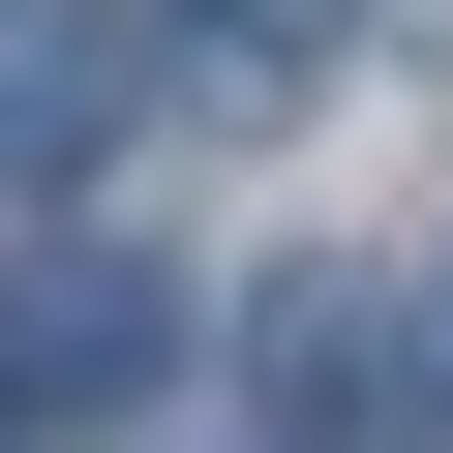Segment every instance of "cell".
<instances>
[{
  "label": "cell",
  "instance_id": "cell-1",
  "mask_svg": "<svg viewBox=\"0 0 453 453\" xmlns=\"http://www.w3.org/2000/svg\"><path fill=\"white\" fill-rule=\"evenodd\" d=\"M151 363H181V273L151 242H31V273H0V423H31V453L151 423Z\"/></svg>",
  "mask_w": 453,
  "mask_h": 453
},
{
  "label": "cell",
  "instance_id": "cell-2",
  "mask_svg": "<svg viewBox=\"0 0 453 453\" xmlns=\"http://www.w3.org/2000/svg\"><path fill=\"white\" fill-rule=\"evenodd\" d=\"M242 363H273V453H423V333H393L363 273H273Z\"/></svg>",
  "mask_w": 453,
  "mask_h": 453
},
{
  "label": "cell",
  "instance_id": "cell-3",
  "mask_svg": "<svg viewBox=\"0 0 453 453\" xmlns=\"http://www.w3.org/2000/svg\"><path fill=\"white\" fill-rule=\"evenodd\" d=\"M121 91H151V61H121V0H0V181H91Z\"/></svg>",
  "mask_w": 453,
  "mask_h": 453
},
{
  "label": "cell",
  "instance_id": "cell-4",
  "mask_svg": "<svg viewBox=\"0 0 453 453\" xmlns=\"http://www.w3.org/2000/svg\"><path fill=\"white\" fill-rule=\"evenodd\" d=\"M333 31H363V0H211V61H242V91H273V61H333Z\"/></svg>",
  "mask_w": 453,
  "mask_h": 453
}]
</instances>
